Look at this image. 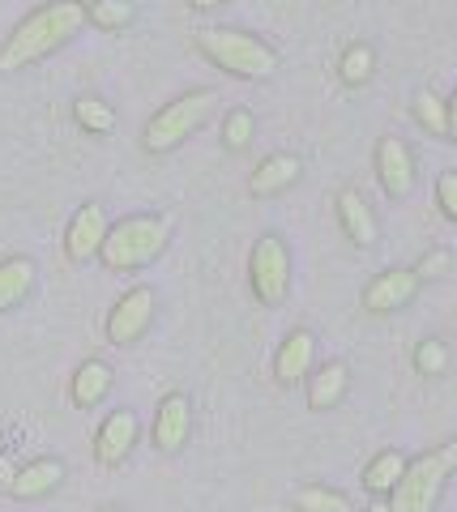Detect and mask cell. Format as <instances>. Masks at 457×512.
<instances>
[{
	"label": "cell",
	"mask_w": 457,
	"mask_h": 512,
	"mask_svg": "<svg viewBox=\"0 0 457 512\" xmlns=\"http://www.w3.org/2000/svg\"><path fill=\"white\" fill-rule=\"evenodd\" d=\"M376 180H381L385 197L402 201L411 197L415 188V154L406 146L402 137H381V146H376Z\"/></svg>",
	"instance_id": "obj_11"
},
{
	"label": "cell",
	"mask_w": 457,
	"mask_h": 512,
	"mask_svg": "<svg viewBox=\"0 0 457 512\" xmlns=\"http://www.w3.org/2000/svg\"><path fill=\"white\" fill-rule=\"evenodd\" d=\"M112 384H116L112 363L86 359V363L73 372V380H69V402H73L77 410H94V406H103V397L112 393Z\"/></svg>",
	"instance_id": "obj_16"
},
{
	"label": "cell",
	"mask_w": 457,
	"mask_h": 512,
	"mask_svg": "<svg viewBox=\"0 0 457 512\" xmlns=\"http://www.w3.org/2000/svg\"><path fill=\"white\" fill-rule=\"evenodd\" d=\"M453 470H457V436L449 444L432 448V453L406 461V474L389 491V508L393 512H436L440 491H445Z\"/></svg>",
	"instance_id": "obj_4"
},
{
	"label": "cell",
	"mask_w": 457,
	"mask_h": 512,
	"mask_svg": "<svg viewBox=\"0 0 457 512\" xmlns=\"http://www.w3.org/2000/svg\"><path fill=\"white\" fill-rule=\"evenodd\" d=\"M372 73H376V52H372V47L368 43H351V47H346L342 60H338L342 86H368Z\"/></svg>",
	"instance_id": "obj_22"
},
{
	"label": "cell",
	"mask_w": 457,
	"mask_h": 512,
	"mask_svg": "<svg viewBox=\"0 0 457 512\" xmlns=\"http://www.w3.org/2000/svg\"><path fill=\"white\" fill-rule=\"evenodd\" d=\"M312 367H317V338H312V329H291L274 350V380L282 389H295L312 376Z\"/></svg>",
	"instance_id": "obj_12"
},
{
	"label": "cell",
	"mask_w": 457,
	"mask_h": 512,
	"mask_svg": "<svg viewBox=\"0 0 457 512\" xmlns=\"http://www.w3.org/2000/svg\"><path fill=\"white\" fill-rule=\"evenodd\" d=\"M193 43L214 69H223L227 77H240V82H270L278 73V52L265 39L248 35V30L206 26L193 35Z\"/></svg>",
	"instance_id": "obj_2"
},
{
	"label": "cell",
	"mask_w": 457,
	"mask_h": 512,
	"mask_svg": "<svg viewBox=\"0 0 457 512\" xmlns=\"http://www.w3.org/2000/svg\"><path fill=\"white\" fill-rule=\"evenodd\" d=\"M77 5H82V9H90V5H99V0H77Z\"/></svg>",
	"instance_id": "obj_33"
},
{
	"label": "cell",
	"mask_w": 457,
	"mask_h": 512,
	"mask_svg": "<svg viewBox=\"0 0 457 512\" xmlns=\"http://www.w3.org/2000/svg\"><path fill=\"white\" fill-rule=\"evenodd\" d=\"M419 286H423V278L415 269H385V274H376L364 286V312H372V316L402 312L406 303L419 295Z\"/></svg>",
	"instance_id": "obj_10"
},
{
	"label": "cell",
	"mask_w": 457,
	"mask_h": 512,
	"mask_svg": "<svg viewBox=\"0 0 457 512\" xmlns=\"http://www.w3.org/2000/svg\"><path fill=\"white\" fill-rule=\"evenodd\" d=\"M308 384V410H334L346 397V384H351V372H346L342 359H329L321 367H312Z\"/></svg>",
	"instance_id": "obj_19"
},
{
	"label": "cell",
	"mask_w": 457,
	"mask_h": 512,
	"mask_svg": "<svg viewBox=\"0 0 457 512\" xmlns=\"http://www.w3.org/2000/svg\"><path fill=\"white\" fill-rule=\"evenodd\" d=\"M218 5H231V0H188V9L206 13V9H218Z\"/></svg>",
	"instance_id": "obj_31"
},
{
	"label": "cell",
	"mask_w": 457,
	"mask_h": 512,
	"mask_svg": "<svg viewBox=\"0 0 457 512\" xmlns=\"http://www.w3.org/2000/svg\"><path fill=\"white\" fill-rule=\"evenodd\" d=\"M295 512H351V500L329 487H304L295 491Z\"/></svg>",
	"instance_id": "obj_25"
},
{
	"label": "cell",
	"mask_w": 457,
	"mask_h": 512,
	"mask_svg": "<svg viewBox=\"0 0 457 512\" xmlns=\"http://www.w3.org/2000/svg\"><path fill=\"white\" fill-rule=\"evenodd\" d=\"M406 474V457L398 453V448H385V453H376L368 466H364V491L368 495H389L393 487H398V478Z\"/></svg>",
	"instance_id": "obj_20"
},
{
	"label": "cell",
	"mask_w": 457,
	"mask_h": 512,
	"mask_svg": "<svg viewBox=\"0 0 457 512\" xmlns=\"http://www.w3.org/2000/svg\"><path fill=\"white\" fill-rule=\"evenodd\" d=\"M107 231H112V222H107V214H103L99 201L77 205V214L69 218V227H65V256H69L73 265L99 261Z\"/></svg>",
	"instance_id": "obj_8"
},
{
	"label": "cell",
	"mask_w": 457,
	"mask_h": 512,
	"mask_svg": "<svg viewBox=\"0 0 457 512\" xmlns=\"http://www.w3.org/2000/svg\"><path fill=\"white\" fill-rule=\"evenodd\" d=\"M86 26V9L77 0H52L35 13H26L0 43V73H22L30 64L56 56L60 47H69Z\"/></svg>",
	"instance_id": "obj_1"
},
{
	"label": "cell",
	"mask_w": 457,
	"mask_h": 512,
	"mask_svg": "<svg viewBox=\"0 0 457 512\" xmlns=\"http://www.w3.org/2000/svg\"><path fill=\"white\" fill-rule=\"evenodd\" d=\"M436 205H440V214L457 227V171H445L436 180Z\"/></svg>",
	"instance_id": "obj_29"
},
{
	"label": "cell",
	"mask_w": 457,
	"mask_h": 512,
	"mask_svg": "<svg viewBox=\"0 0 457 512\" xmlns=\"http://www.w3.org/2000/svg\"><path fill=\"white\" fill-rule=\"evenodd\" d=\"M338 227L355 248H372L376 244V214H372V205L364 201V192L359 188H342L338 192Z\"/></svg>",
	"instance_id": "obj_15"
},
{
	"label": "cell",
	"mask_w": 457,
	"mask_h": 512,
	"mask_svg": "<svg viewBox=\"0 0 457 512\" xmlns=\"http://www.w3.org/2000/svg\"><path fill=\"white\" fill-rule=\"evenodd\" d=\"M35 286H39L35 261H30V256H5V261H0V316L22 308V303L35 295Z\"/></svg>",
	"instance_id": "obj_18"
},
{
	"label": "cell",
	"mask_w": 457,
	"mask_h": 512,
	"mask_svg": "<svg viewBox=\"0 0 457 512\" xmlns=\"http://www.w3.org/2000/svg\"><path fill=\"white\" fill-rule=\"evenodd\" d=\"M137 436H141V423L137 414L129 406L112 410L107 419L99 423V431H94V461H99L103 470H116L124 457L137 448Z\"/></svg>",
	"instance_id": "obj_9"
},
{
	"label": "cell",
	"mask_w": 457,
	"mask_h": 512,
	"mask_svg": "<svg viewBox=\"0 0 457 512\" xmlns=\"http://www.w3.org/2000/svg\"><path fill=\"white\" fill-rule=\"evenodd\" d=\"M415 120L428 128L432 137H449V103L440 99V94H432V90L415 94Z\"/></svg>",
	"instance_id": "obj_24"
},
{
	"label": "cell",
	"mask_w": 457,
	"mask_h": 512,
	"mask_svg": "<svg viewBox=\"0 0 457 512\" xmlns=\"http://www.w3.org/2000/svg\"><path fill=\"white\" fill-rule=\"evenodd\" d=\"M415 367H419V376H440L449 367V350L445 342H436V338H423L415 346Z\"/></svg>",
	"instance_id": "obj_27"
},
{
	"label": "cell",
	"mask_w": 457,
	"mask_h": 512,
	"mask_svg": "<svg viewBox=\"0 0 457 512\" xmlns=\"http://www.w3.org/2000/svg\"><path fill=\"white\" fill-rule=\"evenodd\" d=\"M133 0H99V5L86 9V22L103 35H116V30H129L133 26Z\"/></svg>",
	"instance_id": "obj_23"
},
{
	"label": "cell",
	"mask_w": 457,
	"mask_h": 512,
	"mask_svg": "<svg viewBox=\"0 0 457 512\" xmlns=\"http://www.w3.org/2000/svg\"><path fill=\"white\" fill-rule=\"evenodd\" d=\"M99 512H120V508H99Z\"/></svg>",
	"instance_id": "obj_34"
},
{
	"label": "cell",
	"mask_w": 457,
	"mask_h": 512,
	"mask_svg": "<svg viewBox=\"0 0 457 512\" xmlns=\"http://www.w3.org/2000/svg\"><path fill=\"white\" fill-rule=\"evenodd\" d=\"M299 175H304V163H299L295 154H270L248 175V192L252 197H278V192L299 184Z\"/></svg>",
	"instance_id": "obj_17"
},
{
	"label": "cell",
	"mask_w": 457,
	"mask_h": 512,
	"mask_svg": "<svg viewBox=\"0 0 457 512\" xmlns=\"http://www.w3.org/2000/svg\"><path fill=\"white\" fill-rule=\"evenodd\" d=\"M73 120L82 133H94V137H107L116 128V107L99 99V94H82V99L73 103Z\"/></svg>",
	"instance_id": "obj_21"
},
{
	"label": "cell",
	"mask_w": 457,
	"mask_h": 512,
	"mask_svg": "<svg viewBox=\"0 0 457 512\" xmlns=\"http://www.w3.org/2000/svg\"><path fill=\"white\" fill-rule=\"evenodd\" d=\"M171 239V218L163 214H129L112 222V231L103 239L99 261L107 274H137V269L154 265L167 252Z\"/></svg>",
	"instance_id": "obj_3"
},
{
	"label": "cell",
	"mask_w": 457,
	"mask_h": 512,
	"mask_svg": "<svg viewBox=\"0 0 457 512\" xmlns=\"http://www.w3.org/2000/svg\"><path fill=\"white\" fill-rule=\"evenodd\" d=\"M252 128H257V120H252L248 107L227 111V116H223V146H227L231 154L248 150V146H252Z\"/></svg>",
	"instance_id": "obj_26"
},
{
	"label": "cell",
	"mask_w": 457,
	"mask_h": 512,
	"mask_svg": "<svg viewBox=\"0 0 457 512\" xmlns=\"http://www.w3.org/2000/svg\"><path fill=\"white\" fill-rule=\"evenodd\" d=\"M188 436H193V406L184 393H167L154 410V448L171 457L188 444Z\"/></svg>",
	"instance_id": "obj_13"
},
{
	"label": "cell",
	"mask_w": 457,
	"mask_h": 512,
	"mask_svg": "<svg viewBox=\"0 0 457 512\" xmlns=\"http://www.w3.org/2000/svg\"><path fill=\"white\" fill-rule=\"evenodd\" d=\"M248 286L261 308H282L291 295V248L282 235H261L248 256Z\"/></svg>",
	"instance_id": "obj_6"
},
{
	"label": "cell",
	"mask_w": 457,
	"mask_h": 512,
	"mask_svg": "<svg viewBox=\"0 0 457 512\" xmlns=\"http://www.w3.org/2000/svg\"><path fill=\"white\" fill-rule=\"evenodd\" d=\"M154 316H159V295L150 286H133L116 299V308L107 312V342L112 346H137L150 333Z\"/></svg>",
	"instance_id": "obj_7"
},
{
	"label": "cell",
	"mask_w": 457,
	"mask_h": 512,
	"mask_svg": "<svg viewBox=\"0 0 457 512\" xmlns=\"http://www.w3.org/2000/svg\"><path fill=\"white\" fill-rule=\"evenodd\" d=\"M453 269V256L445 252V248H432V252H423V261L415 265V274L423 278V282H436V278H445Z\"/></svg>",
	"instance_id": "obj_28"
},
{
	"label": "cell",
	"mask_w": 457,
	"mask_h": 512,
	"mask_svg": "<svg viewBox=\"0 0 457 512\" xmlns=\"http://www.w3.org/2000/svg\"><path fill=\"white\" fill-rule=\"evenodd\" d=\"M214 111H218V90H188V94H180V99L163 103V107L146 120L141 146H146L150 154L176 150V146H184V141L214 116Z\"/></svg>",
	"instance_id": "obj_5"
},
{
	"label": "cell",
	"mask_w": 457,
	"mask_h": 512,
	"mask_svg": "<svg viewBox=\"0 0 457 512\" xmlns=\"http://www.w3.org/2000/svg\"><path fill=\"white\" fill-rule=\"evenodd\" d=\"M449 141H457V90L449 94Z\"/></svg>",
	"instance_id": "obj_30"
},
{
	"label": "cell",
	"mask_w": 457,
	"mask_h": 512,
	"mask_svg": "<svg viewBox=\"0 0 457 512\" xmlns=\"http://www.w3.org/2000/svg\"><path fill=\"white\" fill-rule=\"evenodd\" d=\"M60 483H65V461L60 457H35L26 461L22 470H13L9 478V495L13 500H47V495H56Z\"/></svg>",
	"instance_id": "obj_14"
},
{
	"label": "cell",
	"mask_w": 457,
	"mask_h": 512,
	"mask_svg": "<svg viewBox=\"0 0 457 512\" xmlns=\"http://www.w3.org/2000/svg\"><path fill=\"white\" fill-rule=\"evenodd\" d=\"M364 512H393V508H389V495H372V504H368Z\"/></svg>",
	"instance_id": "obj_32"
}]
</instances>
